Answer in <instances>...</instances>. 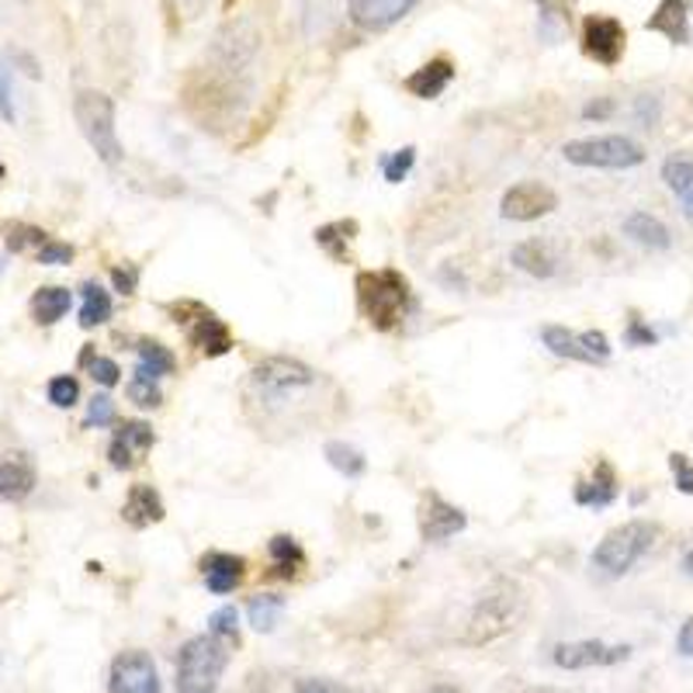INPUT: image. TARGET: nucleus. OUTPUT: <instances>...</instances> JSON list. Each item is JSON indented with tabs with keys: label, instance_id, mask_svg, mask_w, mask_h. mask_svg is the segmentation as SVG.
Returning <instances> with one entry per match:
<instances>
[{
	"label": "nucleus",
	"instance_id": "35",
	"mask_svg": "<svg viewBox=\"0 0 693 693\" xmlns=\"http://www.w3.org/2000/svg\"><path fill=\"white\" fill-rule=\"evenodd\" d=\"M208 635L223 638L229 645L240 641V614H236V606H219V611L208 617Z\"/></svg>",
	"mask_w": 693,
	"mask_h": 693
},
{
	"label": "nucleus",
	"instance_id": "28",
	"mask_svg": "<svg viewBox=\"0 0 693 693\" xmlns=\"http://www.w3.org/2000/svg\"><path fill=\"white\" fill-rule=\"evenodd\" d=\"M268 552L274 558V569H277L274 576H295L302 566H306V552H302V545L292 534H274Z\"/></svg>",
	"mask_w": 693,
	"mask_h": 693
},
{
	"label": "nucleus",
	"instance_id": "25",
	"mask_svg": "<svg viewBox=\"0 0 693 693\" xmlns=\"http://www.w3.org/2000/svg\"><path fill=\"white\" fill-rule=\"evenodd\" d=\"M541 340H545V346L555 357L579 361V364H600L590 354V346H587V340H582V333H572L569 327H545V330H541Z\"/></svg>",
	"mask_w": 693,
	"mask_h": 693
},
{
	"label": "nucleus",
	"instance_id": "37",
	"mask_svg": "<svg viewBox=\"0 0 693 693\" xmlns=\"http://www.w3.org/2000/svg\"><path fill=\"white\" fill-rule=\"evenodd\" d=\"M49 402L59 406V409H70L80 402V382L73 375H56L49 382Z\"/></svg>",
	"mask_w": 693,
	"mask_h": 693
},
{
	"label": "nucleus",
	"instance_id": "41",
	"mask_svg": "<svg viewBox=\"0 0 693 693\" xmlns=\"http://www.w3.org/2000/svg\"><path fill=\"white\" fill-rule=\"evenodd\" d=\"M0 118L4 122H18V112H14V87H11V67L4 59H0Z\"/></svg>",
	"mask_w": 693,
	"mask_h": 693
},
{
	"label": "nucleus",
	"instance_id": "47",
	"mask_svg": "<svg viewBox=\"0 0 693 693\" xmlns=\"http://www.w3.org/2000/svg\"><path fill=\"white\" fill-rule=\"evenodd\" d=\"M611 115H614V101L611 98H597V101H590L587 107H582V118H590V122L611 118Z\"/></svg>",
	"mask_w": 693,
	"mask_h": 693
},
{
	"label": "nucleus",
	"instance_id": "27",
	"mask_svg": "<svg viewBox=\"0 0 693 693\" xmlns=\"http://www.w3.org/2000/svg\"><path fill=\"white\" fill-rule=\"evenodd\" d=\"M534 8L541 11V32H545V38H558L569 32L576 0H534Z\"/></svg>",
	"mask_w": 693,
	"mask_h": 693
},
{
	"label": "nucleus",
	"instance_id": "6",
	"mask_svg": "<svg viewBox=\"0 0 693 693\" xmlns=\"http://www.w3.org/2000/svg\"><path fill=\"white\" fill-rule=\"evenodd\" d=\"M73 115H77L80 133L87 143H91L94 154L107 167H115L122 160V143L115 133V101L104 91H80L73 101Z\"/></svg>",
	"mask_w": 693,
	"mask_h": 693
},
{
	"label": "nucleus",
	"instance_id": "15",
	"mask_svg": "<svg viewBox=\"0 0 693 693\" xmlns=\"http://www.w3.org/2000/svg\"><path fill=\"white\" fill-rule=\"evenodd\" d=\"M420 0H346V14L364 32H385L402 21Z\"/></svg>",
	"mask_w": 693,
	"mask_h": 693
},
{
	"label": "nucleus",
	"instance_id": "34",
	"mask_svg": "<svg viewBox=\"0 0 693 693\" xmlns=\"http://www.w3.org/2000/svg\"><path fill=\"white\" fill-rule=\"evenodd\" d=\"M343 232H357V223H330V226H319L316 229V243L327 250L333 260H346L351 253H346V240L351 236H343Z\"/></svg>",
	"mask_w": 693,
	"mask_h": 693
},
{
	"label": "nucleus",
	"instance_id": "16",
	"mask_svg": "<svg viewBox=\"0 0 693 693\" xmlns=\"http://www.w3.org/2000/svg\"><path fill=\"white\" fill-rule=\"evenodd\" d=\"M690 11H693V0H659L652 18L645 21V32H656L673 42V46H690L693 42Z\"/></svg>",
	"mask_w": 693,
	"mask_h": 693
},
{
	"label": "nucleus",
	"instance_id": "29",
	"mask_svg": "<svg viewBox=\"0 0 693 693\" xmlns=\"http://www.w3.org/2000/svg\"><path fill=\"white\" fill-rule=\"evenodd\" d=\"M247 614H250L253 632L268 635V632H274L277 617L285 614V597H277V593H260V597H250Z\"/></svg>",
	"mask_w": 693,
	"mask_h": 693
},
{
	"label": "nucleus",
	"instance_id": "10",
	"mask_svg": "<svg viewBox=\"0 0 693 693\" xmlns=\"http://www.w3.org/2000/svg\"><path fill=\"white\" fill-rule=\"evenodd\" d=\"M107 693H160L157 662L143 648L118 652L107 673Z\"/></svg>",
	"mask_w": 693,
	"mask_h": 693
},
{
	"label": "nucleus",
	"instance_id": "9",
	"mask_svg": "<svg viewBox=\"0 0 693 693\" xmlns=\"http://www.w3.org/2000/svg\"><path fill=\"white\" fill-rule=\"evenodd\" d=\"M627 49V29L611 14H590L582 21V56L614 70Z\"/></svg>",
	"mask_w": 693,
	"mask_h": 693
},
{
	"label": "nucleus",
	"instance_id": "3",
	"mask_svg": "<svg viewBox=\"0 0 693 693\" xmlns=\"http://www.w3.org/2000/svg\"><path fill=\"white\" fill-rule=\"evenodd\" d=\"M659 537V524H652V520H627V524L614 527L611 534H603V541L593 548V569L606 579H621L627 576L638 558L652 552Z\"/></svg>",
	"mask_w": 693,
	"mask_h": 693
},
{
	"label": "nucleus",
	"instance_id": "32",
	"mask_svg": "<svg viewBox=\"0 0 693 693\" xmlns=\"http://www.w3.org/2000/svg\"><path fill=\"white\" fill-rule=\"evenodd\" d=\"M322 454H327V462L340 472V475H346V479H357V475H364V468H367V458L357 451V447H351L346 441H330L327 447H322Z\"/></svg>",
	"mask_w": 693,
	"mask_h": 693
},
{
	"label": "nucleus",
	"instance_id": "49",
	"mask_svg": "<svg viewBox=\"0 0 693 693\" xmlns=\"http://www.w3.org/2000/svg\"><path fill=\"white\" fill-rule=\"evenodd\" d=\"M438 277L444 281V285H458V288H465V277H462L458 271H451V268H444V271H441Z\"/></svg>",
	"mask_w": 693,
	"mask_h": 693
},
{
	"label": "nucleus",
	"instance_id": "5",
	"mask_svg": "<svg viewBox=\"0 0 693 693\" xmlns=\"http://www.w3.org/2000/svg\"><path fill=\"white\" fill-rule=\"evenodd\" d=\"M229 666V641L215 635H198L178 652V693H215Z\"/></svg>",
	"mask_w": 693,
	"mask_h": 693
},
{
	"label": "nucleus",
	"instance_id": "7",
	"mask_svg": "<svg viewBox=\"0 0 693 693\" xmlns=\"http://www.w3.org/2000/svg\"><path fill=\"white\" fill-rule=\"evenodd\" d=\"M645 146L632 136H593V139H572L561 146V160L572 167H597V170H632L645 163Z\"/></svg>",
	"mask_w": 693,
	"mask_h": 693
},
{
	"label": "nucleus",
	"instance_id": "26",
	"mask_svg": "<svg viewBox=\"0 0 693 693\" xmlns=\"http://www.w3.org/2000/svg\"><path fill=\"white\" fill-rule=\"evenodd\" d=\"M70 306H73L70 288H59V285H46V288H38L32 295V316L42 322V327H53V322H59L63 316L70 313Z\"/></svg>",
	"mask_w": 693,
	"mask_h": 693
},
{
	"label": "nucleus",
	"instance_id": "12",
	"mask_svg": "<svg viewBox=\"0 0 693 693\" xmlns=\"http://www.w3.org/2000/svg\"><path fill=\"white\" fill-rule=\"evenodd\" d=\"M635 648L632 645H606V641H566L555 645L552 662L558 669H569V673H579V669H597V666H617L624 659H632Z\"/></svg>",
	"mask_w": 693,
	"mask_h": 693
},
{
	"label": "nucleus",
	"instance_id": "42",
	"mask_svg": "<svg viewBox=\"0 0 693 693\" xmlns=\"http://www.w3.org/2000/svg\"><path fill=\"white\" fill-rule=\"evenodd\" d=\"M115 423V402L107 396H94L87 406V427H112Z\"/></svg>",
	"mask_w": 693,
	"mask_h": 693
},
{
	"label": "nucleus",
	"instance_id": "38",
	"mask_svg": "<svg viewBox=\"0 0 693 693\" xmlns=\"http://www.w3.org/2000/svg\"><path fill=\"white\" fill-rule=\"evenodd\" d=\"M413 163H417V146H402L396 157L385 160V181L388 184H402L406 173L413 170Z\"/></svg>",
	"mask_w": 693,
	"mask_h": 693
},
{
	"label": "nucleus",
	"instance_id": "39",
	"mask_svg": "<svg viewBox=\"0 0 693 693\" xmlns=\"http://www.w3.org/2000/svg\"><path fill=\"white\" fill-rule=\"evenodd\" d=\"M73 260V247L70 243H59V240H46L38 250V264L46 268H67Z\"/></svg>",
	"mask_w": 693,
	"mask_h": 693
},
{
	"label": "nucleus",
	"instance_id": "52",
	"mask_svg": "<svg viewBox=\"0 0 693 693\" xmlns=\"http://www.w3.org/2000/svg\"><path fill=\"white\" fill-rule=\"evenodd\" d=\"M184 4H188V11H202L208 0H184Z\"/></svg>",
	"mask_w": 693,
	"mask_h": 693
},
{
	"label": "nucleus",
	"instance_id": "43",
	"mask_svg": "<svg viewBox=\"0 0 693 693\" xmlns=\"http://www.w3.org/2000/svg\"><path fill=\"white\" fill-rule=\"evenodd\" d=\"M624 343L627 346H656L659 333L648 327L645 319H632V322H627V330H624Z\"/></svg>",
	"mask_w": 693,
	"mask_h": 693
},
{
	"label": "nucleus",
	"instance_id": "17",
	"mask_svg": "<svg viewBox=\"0 0 693 693\" xmlns=\"http://www.w3.org/2000/svg\"><path fill=\"white\" fill-rule=\"evenodd\" d=\"M198 569L205 576V587L212 593H219V597L240 590V582L247 579V561L240 555H229V552H208V555H202Z\"/></svg>",
	"mask_w": 693,
	"mask_h": 693
},
{
	"label": "nucleus",
	"instance_id": "44",
	"mask_svg": "<svg viewBox=\"0 0 693 693\" xmlns=\"http://www.w3.org/2000/svg\"><path fill=\"white\" fill-rule=\"evenodd\" d=\"M635 118H638L641 128H652L659 122V98L656 94H641L635 101Z\"/></svg>",
	"mask_w": 693,
	"mask_h": 693
},
{
	"label": "nucleus",
	"instance_id": "22",
	"mask_svg": "<svg viewBox=\"0 0 693 693\" xmlns=\"http://www.w3.org/2000/svg\"><path fill=\"white\" fill-rule=\"evenodd\" d=\"M624 236L627 240H635L645 250H669L673 247V236H669L666 223L656 219L652 212H632L624 219Z\"/></svg>",
	"mask_w": 693,
	"mask_h": 693
},
{
	"label": "nucleus",
	"instance_id": "20",
	"mask_svg": "<svg viewBox=\"0 0 693 693\" xmlns=\"http://www.w3.org/2000/svg\"><path fill=\"white\" fill-rule=\"evenodd\" d=\"M163 500H160V492L154 486H133L125 496V503H122V516H125V524L128 527H149V524H160L163 520Z\"/></svg>",
	"mask_w": 693,
	"mask_h": 693
},
{
	"label": "nucleus",
	"instance_id": "40",
	"mask_svg": "<svg viewBox=\"0 0 693 693\" xmlns=\"http://www.w3.org/2000/svg\"><path fill=\"white\" fill-rule=\"evenodd\" d=\"M669 472H673L677 489L686 492V496H693V462L686 458V454H680V451L669 454Z\"/></svg>",
	"mask_w": 693,
	"mask_h": 693
},
{
	"label": "nucleus",
	"instance_id": "4",
	"mask_svg": "<svg viewBox=\"0 0 693 693\" xmlns=\"http://www.w3.org/2000/svg\"><path fill=\"white\" fill-rule=\"evenodd\" d=\"M520 611H524V597H520V590L507 579H496L479 597V603L472 606L468 624H465V645H486L492 638L507 635L520 621Z\"/></svg>",
	"mask_w": 693,
	"mask_h": 693
},
{
	"label": "nucleus",
	"instance_id": "51",
	"mask_svg": "<svg viewBox=\"0 0 693 693\" xmlns=\"http://www.w3.org/2000/svg\"><path fill=\"white\" fill-rule=\"evenodd\" d=\"M683 572H686V576L693 579V548H690V552L683 555Z\"/></svg>",
	"mask_w": 693,
	"mask_h": 693
},
{
	"label": "nucleus",
	"instance_id": "19",
	"mask_svg": "<svg viewBox=\"0 0 693 693\" xmlns=\"http://www.w3.org/2000/svg\"><path fill=\"white\" fill-rule=\"evenodd\" d=\"M617 489H621V482H617L614 465L606 462V458H600L590 479L576 482V503H579V507L603 510V507H611V503L617 500Z\"/></svg>",
	"mask_w": 693,
	"mask_h": 693
},
{
	"label": "nucleus",
	"instance_id": "23",
	"mask_svg": "<svg viewBox=\"0 0 693 693\" xmlns=\"http://www.w3.org/2000/svg\"><path fill=\"white\" fill-rule=\"evenodd\" d=\"M510 264L516 271L531 274V277H552L558 271V260H555V253L548 250L545 240H524V243H516L510 250Z\"/></svg>",
	"mask_w": 693,
	"mask_h": 693
},
{
	"label": "nucleus",
	"instance_id": "1",
	"mask_svg": "<svg viewBox=\"0 0 693 693\" xmlns=\"http://www.w3.org/2000/svg\"><path fill=\"white\" fill-rule=\"evenodd\" d=\"M327 382L319 378L316 367H309L298 357H268L260 361L250 382H247V402L257 409L260 423L271 427H288L295 430L306 417H313L309 399H316V388Z\"/></svg>",
	"mask_w": 693,
	"mask_h": 693
},
{
	"label": "nucleus",
	"instance_id": "33",
	"mask_svg": "<svg viewBox=\"0 0 693 693\" xmlns=\"http://www.w3.org/2000/svg\"><path fill=\"white\" fill-rule=\"evenodd\" d=\"M128 399H133L136 406L143 409H157L163 402V388H160V378L143 372V367H136L133 382H128Z\"/></svg>",
	"mask_w": 693,
	"mask_h": 693
},
{
	"label": "nucleus",
	"instance_id": "48",
	"mask_svg": "<svg viewBox=\"0 0 693 693\" xmlns=\"http://www.w3.org/2000/svg\"><path fill=\"white\" fill-rule=\"evenodd\" d=\"M677 648H680V656L693 659V617H686V621H683L680 635H677Z\"/></svg>",
	"mask_w": 693,
	"mask_h": 693
},
{
	"label": "nucleus",
	"instance_id": "13",
	"mask_svg": "<svg viewBox=\"0 0 693 693\" xmlns=\"http://www.w3.org/2000/svg\"><path fill=\"white\" fill-rule=\"evenodd\" d=\"M468 527L465 510H458L454 503H447L441 492L427 489L420 500V537L430 541V545H441V541L462 534Z\"/></svg>",
	"mask_w": 693,
	"mask_h": 693
},
{
	"label": "nucleus",
	"instance_id": "46",
	"mask_svg": "<svg viewBox=\"0 0 693 693\" xmlns=\"http://www.w3.org/2000/svg\"><path fill=\"white\" fill-rule=\"evenodd\" d=\"M112 281H115V288H118L122 295H133L136 285H139V271H136L133 264H118V268L112 271Z\"/></svg>",
	"mask_w": 693,
	"mask_h": 693
},
{
	"label": "nucleus",
	"instance_id": "24",
	"mask_svg": "<svg viewBox=\"0 0 693 693\" xmlns=\"http://www.w3.org/2000/svg\"><path fill=\"white\" fill-rule=\"evenodd\" d=\"M662 181L677 194V202L683 205V215L693 223V157H683V154L669 157L662 163Z\"/></svg>",
	"mask_w": 693,
	"mask_h": 693
},
{
	"label": "nucleus",
	"instance_id": "8",
	"mask_svg": "<svg viewBox=\"0 0 693 693\" xmlns=\"http://www.w3.org/2000/svg\"><path fill=\"white\" fill-rule=\"evenodd\" d=\"M173 316H178V322L188 330V340L198 346V351L205 357H223L232 351V333L226 322L208 313L205 306H198V302H178V306L170 309Z\"/></svg>",
	"mask_w": 693,
	"mask_h": 693
},
{
	"label": "nucleus",
	"instance_id": "11",
	"mask_svg": "<svg viewBox=\"0 0 693 693\" xmlns=\"http://www.w3.org/2000/svg\"><path fill=\"white\" fill-rule=\"evenodd\" d=\"M555 208H558V194L541 181H516L513 188H507L503 202H500V215L510 223L545 219V215Z\"/></svg>",
	"mask_w": 693,
	"mask_h": 693
},
{
	"label": "nucleus",
	"instance_id": "50",
	"mask_svg": "<svg viewBox=\"0 0 693 693\" xmlns=\"http://www.w3.org/2000/svg\"><path fill=\"white\" fill-rule=\"evenodd\" d=\"M524 693H572V690H558V686H534V690H524Z\"/></svg>",
	"mask_w": 693,
	"mask_h": 693
},
{
	"label": "nucleus",
	"instance_id": "53",
	"mask_svg": "<svg viewBox=\"0 0 693 693\" xmlns=\"http://www.w3.org/2000/svg\"><path fill=\"white\" fill-rule=\"evenodd\" d=\"M430 693H462L458 686H433Z\"/></svg>",
	"mask_w": 693,
	"mask_h": 693
},
{
	"label": "nucleus",
	"instance_id": "21",
	"mask_svg": "<svg viewBox=\"0 0 693 693\" xmlns=\"http://www.w3.org/2000/svg\"><path fill=\"white\" fill-rule=\"evenodd\" d=\"M35 489V468L25 454H8L0 462V500L21 503Z\"/></svg>",
	"mask_w": 693,
	"mask_h": 693
},
{
	"label": "nucleus",
	"instance_id": "30",
	"mask_svg": "<svg viewBox=\"0 0 693 693\" xmlns=\"http://www.w3.org/2000/svg\"><path fill=\"white\" fill-rule=\"evenodd\" d=\"M112 319V295H107L101 285L87 281L83 285V306H80V327H101V322Z\"/></svg>",
	"mask_w": 693,
	"mask_h": 693
},
{
	"label": "nucleus",
	"instance_id": "31",
	"mask_svg": "<svg viewBox=\"0 0 693 693\" xmlns=\"http://www.w3.org/2000/svg\"><path fill=\"white\" fill-rule=\"evenodd\" d=\"M136 351H139V367H143V372L157 375V378L178 372V357H173L160 340H139Z\"/></svg>",
	"mask_w": 693,
	"mask_h": 693
},
{
	"label": "nucleus",
	"instance_id": "2",
	"mask_svg": "<svg viewBox=\"0 0 693 693\" xmlns=\"http://www.w3.org/2000/svg\"><path fill=\"white\" fill-rule=\"evenodd\" d=\"M354 292L361 316L382 333H393L396 327H402V319L417 313V295L409 288L406 274H399L396 268L361 271L354 281Z\"/></svg>",
	"mask_w": 693,
	"mask_h": 693
},
{
	"label": "nucleus",
	"instance_id": "45",
	"mask_svg": "<svg viewBox=\"0 0 693 693\" xmlns=\"http://www.w3.org/2000/svg\"><path fill=\"white\" fill-rule=\"evenodd\" d=\"M295 693H354V690H346L333 680H319V677H306V680H298L295 683Z\"/></svg>",
	"mask_w": 693,
	"mask_h": 693
},
{
	"label": "nucleus",
	"instance_id": "14",
	"mask_svg": "<svg viewBox=\"0 0 693 693\" xmlns=\"http://www.w3.org/2000/svg\"><path fill=\"white\" fill-rule=\"evenodd\" d=\"M154 444H157L154 427L143 420H122L112 438V447H107V462H112V468H118V472H128L136 465L139 454H146Z\"/></svg>",
	"mask_w": 693,
	"mask_h": 693
},
{
	"label": "nucleus",
	"instance_id": "18",
	"mask_svg": "<svg viewBox=\"0 0 693 693\" xmlns=\"http://www.w3.org/2000/svg\"><path fill=\"white\" fill-rule=\"evenodd\" d=\"M454 80V59L447 56H433L430 63H423L420 70H413L406 77V91L413 98H423V101H433L441 98L447 91V83Z\"/></svg>",
	"mask_w": 693,
	"mask_h": 693
},
{
	"label": "nucleus",
	"instance_id": "36",
	"mask_svg": "<svg viewBox=\"0 0 693 693\" xmlns=\"http://www.w3.org/2000/svg\"><path fill=\"white\" fill-rule=\"evenodd\" d=\"M80 364H87V372H91V378L104 388H115L122 372H118V364L112 357H98L94 351H83L80 354Z\"/></svg>",
	"mask_w": 693,
	"mask_h": 693
}]
</instances>
